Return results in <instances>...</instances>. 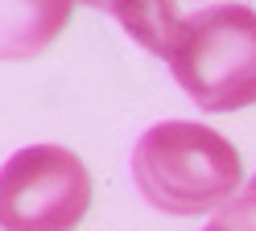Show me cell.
<instances>
[{"mask_svg": "<svg viewBox=\"0 0 256 231\" xmlns=\"http://www.w3.org/2000/svg\"><path fill=\"white\" fill-rule=\"evenodd\" d=\"M70 4L58 0H29V4H4L0 0V62L38 58L70 21Z\"/></svg>", "mask_w": 256, "mask_h": 231, "instance_id": "obj_4", "label": "cell"}, {"mask_svg": "<svg viewBox=\"0 0 256 231\" xmlns=\"http://www.w3.org/2000/svg\"><path fill=\"white\" fill-rule=\"evenodd\" d=\"M149 54L170 62L174 82L202 112L256 104V8L248 4H112Z\"/></svg>", "mask_w": 256, "mask_h": 231, "instance_id": "obj_1", "label": "cell"}, {"mask_svg": "<svg viewBox=\"0 0 256 231\" xmlns=\"http://www.w3.org/2000/svg\"><path fill=\"white\" fill-rule=\"evenodd\" d=\"M132 182L162 214H206L240 194L244 161L223 132L198 120H157L132 144Z\"/></svg>", "mask_w": 256, "mask_h": 231, "instance_id": "obj_2", "label": "cell"}, {"mask_svg": "<svg viewBox=\"0 0 256 231\" xmlns=\"http://www.w3.org/2000/svg\"><path fill=\"white\" fill-rule=\"evenodd\" d=\"M91 198V170L62 144H25L0 165V231H74Z\"/></svg>", "mask_w": 256, "mask_h": 231, "instance_id": "obj_3", "label": "cell"}, {"mask_svg": "<svg viewBox=\"0 0 256 231\" xmlns=\"http://www.w3.org/2000/svg\"><path fill=\"white\" fill-rule=\"evenodd\" d=\"M202 231H256V178L232 198L228 206H219L215 219Z\"/></svg>", "mask_w": 256, "mask_h": 231, "instance_id": "obj_5", "label": "cell"}]
</instances>
